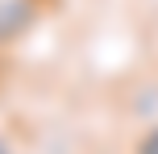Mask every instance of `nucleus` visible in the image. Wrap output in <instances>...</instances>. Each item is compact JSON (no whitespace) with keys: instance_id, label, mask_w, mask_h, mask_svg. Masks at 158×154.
Masks as SVG:
<instances>
[{"instance_id":"obj_1","label":"nucleus","mask_w":158,"mask_h":154,"mask_svg":"<svg viewBox=\"0 0 158 154\" xmlns=\"http://www.w3.org/2000/svg\"><path fill=\"white\" fill-rule=\"evenodd\" d=\"M38 17H42V0H0V50L21 42L38 25Z\"/></svg>"},{"instance_id":"obj_2","label":"nucleus","mask_w":158,"mask_h":154,"mask_svg":"<svg viewBox=\"0 0 158 154\" xmlns=\"http://www.w3.org/2000/svg\"><path fill=\"white\" fill-rule=\"evenodd\" d=\"M133 154H158V125H154V129H146L142 138H137Z\"/></svg>"},{"instance_id":"obj_3","label":"nucleus","mask_w":158,"mask_h":154,"mask_svg":"<svg viewBox=\"0 0 158 154\" xmlns=\"http://www.w3.org/2000/svg\"><path fill=\"white\" fill-rule=\"evenodd\" d=\"M42 4H54V0H42Z\"/></svg>"}]
</instances>
